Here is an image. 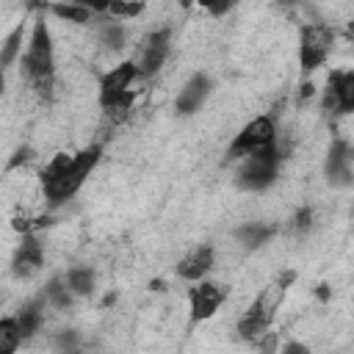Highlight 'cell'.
<instances>
[{"label": "cell", "mask_w": 354, "mask_h": 354, "mask_svg": "<svg viewBox=\"0 0 354 354\" xmlns=\"http://www.w3.org/2000/svg\"><path fill=\"white\" fill-rule=\"evenodd\" d=\"M335 50V28L326 22H307L299 30V64L304 72H315Z\"/></svg>", "instance_id": "cell-7"}, {"label": "cell", "mask_w": 354, "mask_h": 354, "mask_svg": "<svg viewBox=\"0 0 354 354\" xmlns=\"http://www.w3.org/2000/svg\"><path fill=\"white\" fill-rule=\"evenodd\" d=\"M55 343H58L61 354H75V351H77V335H75V332H61V335L55 337Z\"/></svg>", "instance_id": "cell-25"}, {"label": "cell", "mask_w": 354, "mask_h": 354, "mask_svg": "<svg viewBox=\"0 0 354 354\" xmlns=\"http://www.w3.org/2000/svg\"><path fill=\"white\" fill-rule=\"evenodd\" d=\"M138 80H141V75H138L133 61H122V64L111 66L100 77V86H97L100 88L97 100H100L102 111L108 116H113V119H122L130 111L133 100H136V83Z\"/></svg>", "instance_id": "cell-4"}, {"label": "cell", "mask_w": 354, "mask_h": 354, "mask_svg": "<svg viewBox=\"0 0 354 354\" xmlns=\"http://www.w3.org/2000/svg\"><path fill=\"white\" fill-rule=\"evenodd\" d=\"M44 11H50L53 17H58L64 22H72V25H88V22H94V11L86 3H53Z\"/></svg>", "instance_id": "cell-16"}, {"label": "cell", "mask_w": 354, "mask_h": 354, "mask_svg": "<svg viewBox=\"0 0 354 354\" xmlns=\"http://www.w3.org/2000/svg\"><path fill=\"white\" fill-rule=\"evenodd\" d=\"M44 304H53V307H69L72 301H75V296L66 290V285H64V277H53L50 282H47V288H44Z\"/></svg>", "instance_id": "cell-22"}, {"label": "cell", "mask_w": 354, "mask_h": 354, "mask_svg": "<svg viewBox=\"0 0 354 354\" xmlns=\"http://www.w3.org/2000/svg\"><path fill=\"white\" fill-rule=\"evenodd\" d=\"M293 282V271H282L279 277H274L266 288H260V293L252 299V304L243 310V315L238 318V335L243 340H257L260 335H266L277 318V310L282 307L285 296H288V288Z\"/></svg>", "instance_id": "cell-3"}, {"label": "cell", "mask_w": 354, "mask_h": 354, "mask_svg": "<svg viewBox=\"0 0 354 354\" xmlns=\"http://www.w3.org/2000/svg\"><path fill=\"white\" fill-rule=\"evenodd\" d=\"M147 11V6L141 3V0H136V3H122V0H111L108 6H105V14H108V19H116V22H124V19H136L138 14H144Z\"/></svg>", "instance_id": "cell-23"}, {"label": "cell", "mask_w": 354, "mask_h": 354, "mask_svg": "<svg viewBox=\"0 0 354 354\" xmlns=\"http://www.w3.org/2000/svg\"><path fill=\"white\" fill-rule=\"evenodd\" d=\"M213 263H216V249H213L210 243H202V246H194V249L177 263V274H180L183 279H188V282H199V279H205V277L210 274Z\"/></svg>", "instance_id": "cell-14"}, {"label": "cell", "mask_w": 354, "mask_h": 354, "mask_svg": "<svg viewBox=\"0 0 354 354\" xmlns=\"http://www.w3.org/2000/svg\"><path fill=\"white\" fill-rule=\"evenodd\" d=\"M210 91H213L210 77H207L205 72H194V75L185 80V86L177 91V97H174V111H177L180 116L196 113V111L205 105V100L210 97Z\"/></svg>", "instance_id": "cell-12"}, {"label": "cell", "mask_w": 354, "mask_h": 354, "mask_svg": "<svg viewBox=\"0 0 354 354\" xmlns=\"http://www.w3.org/2000/svg\"><path fill=\"white\" fill-rule=\"evenodd\" d=\"M169 53H171V30L169 28H158V30H152V33H147L141 39L138 55L133 58V64H136L141 77H149L166 64Z\"/></svg>", "instance_id": "cell-8"}, {"label": "cell", "mask_w": 354, "mask_h": 354, "mask_svg": "<svg viewBox=\"0 0 354 354\" xmlns=\"http://www.w3.org/2000/svg\"><path fill=\"white\" fill-rule=\"evenodd\" d=\"M97 39H100V44L102 47H108V50H122L124 44H127V30H124V25L122 22H116V19H100V25H97Z\"/></svg>", "instance_id": "cell-17"}, {"label": "cell", "mask_w": 354, "mask_h": 354, "mask_svg": "<svg viewBox=\"0 0 354 354\" xmlns=\"http://www.w3.org/2000/svg\"><path fill=\"white\" fill-rule=\"evenodd\" d=\"M351 163H354V155H351L348 141L335 138L332 147H329V152H326V163H324V174H326V180H329L332 185H337V188L351 185V174H354Z\"/></svg>", "instance_id": "cell-13"}, {"label": "cell", "mask_w": 354, "mask_h": 354, "mask_svg": "<svg viewBox=\"0 0 354 354\" xmlns=\"http://www.w3.org/2000/svg\"><path fill=\"white\" fill-rule=\"evenodd\" d=\"M94 282H97V274H94V268H88V266H72V268L64 274V285H66V290H69L75 299L88 296V293L94 290Z\"/></svg>", "instance_id": "cell-15"}, {"label": "cell", "mask_w": 354, "mask_h": 354, "mask_svg": "<svg viewBox=\"0 0 354 354\" xmlns=\"http://www.w3.org/2000/svg\"><path fill=\"white\" fill-rule=\"evenodd\" d=\"M44 266V243L33 235V232H25L17 252H14V260H11V274L19 277V279H28L33 274H39Z\"/></svg>", "instance_id": "cell-11"}, {"label": "cell", "mask_w": 354, "mask_h": 354, "mask_svg": "<svg viewBox=\"0 0 354 354\" xmlns=\"http://www.w3.org/2000/svg\"><path fill=\"white\" fill-rule=\"evenodd\" d=\"M14 318H17V326L22 332V340L36 335V329L41 326V318H44V299H36V301L25 304Z\"/></svg>", "instance_id": "cell-18"}, {"label": "cell", "mask_w": 354, "mask_h": 354, "mask_svg": "<svg viewBox=\"0 0 354 354\" xmlns=\"http://www.w3.org/2000/svg\"><path fill=\"white\" fill-rule=\"evenodd\" d=\"M271 235H274V230L266 227V224H243V227L235 230V238H238L241 246H246V249H257V246H263Z\"/></svg>", "instance_id": "cell-20"}, {"label": "cell", "mask_w": 354, "mask_h": 354, "mask_svg": "<svg viewBox=\"0 0 354 354\" xmlns=\"http://www.w3.org/2000/svg\"><path fill=\"white\" fill-rule=\"evenodd\" d=\"M310 224H313V210H310V207L299 210V216H296V230H310Z\"/></svg>", "instance_id": "cell-27"}, {"label": "cell", "mask_w": 354, "mask_h": 354, "mask_svg": "<svg viewBox=\"0 0 354 354\" xmlns=\"http://www.w3.org/2000/svg\"><path fill=\"white\" fill-rule=\"evenodd\" d=\"M254 343H257V354H279V346H282L279 343V335L271 332V329L266 335H260Z\"/></svg>", "instance_id": "cell-24"}, {"label": "cell", "mask_w": 354, "mask_h": 354, "mask_svg": "<svg viewBox=\"0 0 354 354\" xmlns=\"http://www.w3.org/2000/svg\"><path fill=\"white\" fill-rule=\"evenodd\" d=\"M227 299V288L210 279H199L188 288V310H191V321H207L213 318L221 304Z\"/></svg>", "instance_id": "cell-9"}, {"label": "cell", "mask_w": 354, "mask_h": 354, "mask_svg": "<svg viewBox=\"0 0 354 354\" xmlns=\"http://www.w3.org/2000/svg\"><path fill=\"white\" fill-rule=\"evenodd\" d=\"M324 111L329 113H351L354 111V72L337 69L326 80L324 91Z\"/></svg>", "instance_id": "cell-10"}, {"label": "cell", "mask_w": 354, "mask_h": 354, "mask_svg": "<svg viewBox=\"0 0 354 354\" xmlns=\"http://www.w3.org/2000/svg\"><path fill=\"white\" fill-rule=\"evenodd\" d=\"M22 343V332L17 326V318L8 315V318H0V354H17Z\"/></svg>", "instance_id": "cell-21"}, {"label": "cell", "mask_w": 354, "mask_h": 354, "mask_svg": "<svg viewBox=\"0 0 354 354\" xmlns=\"http://www.w3.org/2000/svg\"><path fill=\"white\" fill-rule=\"evenodd\" d=\"M279 354H313L310 346H304L301 340H288L279 346Z\"/></svg>", "instance_id": "cell-26"}, {"label": "cell", "mask_w": 354, "mask_h": 354, "mask_svg": "<svg viewBox=\"0 0 354 354\" xmlns=\"http://www.w3.org/2000/svg\"><path fill=\"white\" fill-rule=\"evenodd\" d=\"M22 41H25V25H17L8 36H6V41H3V47H0V69L6 72L17 58H22Z\"/></svg>", "instance_id": "cell-19"}, {"label": "cell", "mask_w": 354, "mask_h": 354, "mask_svg": "<svg viewBox=\"0 0 354 354\" xmlns=\"http://www.w3.org/2000/svg\"><path fill=\"white\" fill-rule=\"evenodd\" d=\"M22 66H25V77L30 88L41 100H50L55 88V50H53V36H50L44 17H36L33 22L28 47L22 53Z\"/></svg>", "instance_id": "cell-2"}, {"label": "cell", "mask_w": 354, "mask_h": 354, "mask_svg": "<svg viewBox=\"0 0 354 354\" xmlns=\"http://www.w3.org/2000/svg\"><path fill=\"white\" fill-rule=\"evenodd\" d=\"M102 158V147L100 144H88L75 155L58 152L55 158L47 160V166L41 169V194L47 199L50 207L64 205L66 199H72L88 180V174L97 169Z\"/></svg>", "instance_id": "cell-1"}, {"label": "cell", "mask_w": 354, "mask_h": 354, "mask_svg": "<svg viewBox=\"0 0 354 354\" xmlns=\"http://www.w3.org/2000/svg\"><path fill=\"white\" fill-rule=\"evenodd\" d=\"M3 91H6V72L0 69V94H3Z\"/></svg>", "instance_id": "cell-28"}, {"label": "cell", "mask_w": 354, "mask_h": 354, "mask_svg": "<svg viewBox=\"0 0 354 354\" xmlns=\"http://www.w3.org/2000/svg\"><path fill=\"white\" fill-rule=\"evenodd\" d=\"M282 158H285V155H282L279 138H277L274 147L241 158V160H238V169H235V185L243 188V191H266V188L277 180Z\"/></svg>", "instance_id": "cell-5"}, {"label": "cell", "mask_w": 354, "mask_h": 354, "mask_svg": "<svg viewBox=\"0 0 354 354\" xmlns=\"http://www.w3.org/2000/svg\"><path fill=\"white\" fill-rule=\"evenodd\" d=\"M277 138H279V133H277V119H274L271 113H260V116L249 119L241 133H235V138H232L230 147H227V158H230V160H241V158H246V155H252V152H260V149L274 147Z\"/></svg>", "instance_id": "cell-6"}]
</instances>
